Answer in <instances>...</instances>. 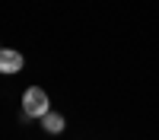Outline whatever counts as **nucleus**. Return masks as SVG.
Masks as SVG:
<instances>
[{"label":"nucleus","mask_w":159,"mask_h":140,"mask_svg":"<svg viewBox=\"0 0 159 140\" xmlns=\"http://www.w3.org/2000/svg\"><path fill=\"white\" fill-rule=\"evenodd\" d=\"M22 111H25V118H38V121H42L45 115L51 111V96L45 93L42 86H29L22 93Z\"/></svg>","instance_id":"1"},{"label":"nucleus","mask_w":159,"mask_h":140,"mask_svg":"<svg viewBox=\"0 0 159 140\" xmlns=\"http://www.w3.org/2000/svg\"><path fill=\"white\" fill-rule=\"evenodd\" d=\"M42 131L45 134H64V131H67V118H64L61 111H48L42 118Z\"/></svg>","instance_id":"3"},{"label":"nucleus","mask_w":159,"mask_h":140,"mask_svg":"<svg viewBox=\"0 0 159 140\" xmlns=\"http://www.w3.org/2000/svg\"><path fill=\"white\" fill-rule=\"evenodd\" d=\"M22 67H25V57L19 54L16 48H0V73L13 76V73H19Z\"/></svg>","instance_id":"2"}]
</instances>
